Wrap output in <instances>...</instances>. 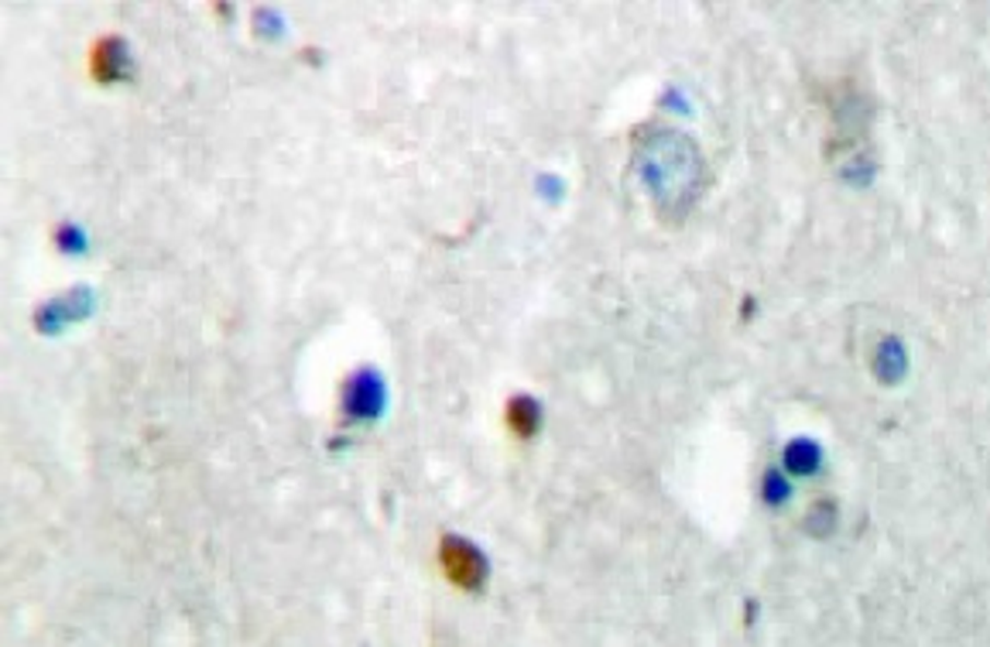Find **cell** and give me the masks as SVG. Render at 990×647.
<instances>
[{"label":"cell","instance_id":"cell-1","mask_svg":"<svg viewBox=\"0 0 990 647\" xmlns=\"http://www.w3.org/2000/svg\"><path fill=\"white\" fill-rule=\"evenodd\" d=\"M634 172L655 213L665 220L690 216L706 186V158L699 144L672 127H641L634 138Z\"/></svg>","mask_w":990,"mask_h":647},{"label":"cell","instance_id":"cell-2","mask_svg":"<svg viewBox=\"0 0 990 647\" xmlns=\"http://www.w3.org/2000/svg\"><path fill=\"white\" fill-rule=\"evenodd\" d=\"M439 568L443 576L463 592H484L491 583V558L476 541L463 534H443L439 538Z\"/></svg>","mask_w":990,"mask_h":647},{"label":"cell","instance_id":"cell-3","mask_svg":"<svg viewBox=\"0 0 990 647\" xmlns=\"http://www.w3.org/2000/svg\"><path fill=\"white\" fill-rule=\"evenodd\" d=\"M340 411H343V422H353V425L377 422L388 411V380H385V374H380L377 367L353 370L350 380L343 384Z\"/></svg>","mask_w":990,"mask_h":647},{"label":"cell","instance_id":"cell-4","mask_svg":"<svg viewBox=\"0 0 990 647\" xmlns=\"http://www.w3.org/2000/svg\"><path fill=\"white\" fill-rule=\"evenodd\" d=\"M90 75L96 86H120V83H131L138 75V66H134V51L127 45V38L120 35H104L96 38L93 48H90Z\"/></svg>","mask_w":990,"mask_h":647},{"label":"cell","instance_id":"cell-5","mask_svg":"<svg viewBox=\"0 0 990 647\" xmlns=\"http://www.w3.org/2000/svg\"><path fill=\"white\" fill-rule=\"evenodd\" d=\"M93 313V289H69L56 298H48L45 305L35 308V329L45 336H56L75 322H83Z\"/></svg>","mask_w":990,"mask_h":647},{"label":"cell","instance_id":"cell-6","mask_svg":"<svg viewBox=\"0 0 990 647\" xmlns=\"http://www.w3.org/2000/svg\"><path fill=\"white\" fill-rule=\"evenodd\" d=\"M908 346L898 340V336H884V340L874 346V356H871V370L881 384L887 387H898L905 377H908Z\"/></svg>","mask_w":990,"mask_h":647},{"label":"cell","instance_id":"cell-7","mask_svg":"<svg viewBox=\"0 0 990 647\" xmlns=\"http://www.w3.org/2000/svg\"><path fill=\"white\" fill-rule=\"evenodd\" d=\"M823 466H826V452L816 438H809V435L792 438L781 452V470L789 477H802V480L816 477V473H823Z\"/></svg>","mask_w":990,"mask_h":647},{"label":"cell","instance_id":"cell-8","mask_svg":"<svg viewBox=\"0 0 990 647\" xmlns=\"http://www.w3.org/2000/svg\"><path fill=\"white\" fill-rule=\"evenodd\" d=\"M542 422H545L542 401L531 398V395H515L504 408V425L511 428V435H518V438H535L542 432Z\"/></svg>","mask_w":990,"mask_h":647},{"label":"cell","instance_id":"cell-9","mask_svg":"<svg viewBox=\"0 0 990 647\" xmlns=\"http://www.w3.org/2000/svg\"><path fill=\"white\" fill-rule=\"evenodd\" d=\"M761 486H765V504L768 507H785L792 501V480L785 470H768Z\"/></svg>","mask_w":990,"mask_h":647},{"label":"cell","instance_id":"cell-10","mask_svg":"<svg viewBox=\"0 0 990 647\" xmlns=\"http://www.w3.org/2000/svg\"><path fill=\"white\" fill-rule=\"evenodd\" d=\"M56 247L69 257H80V254L90 250V237H86V230H80L75 223H59L56 226Z\"/></svg>","mask_w":990,"mask_h":647},{"label":"cell","instance_id":"cell-11","mask_svg":"<svg viewBox=\"0 0 990 647\" xmlns=\"http://www.w3.org/2000/svg\"><path fill=\"white\" fill-rule=\"evenodd\" d=\"M833 528H836V504L833 501H820L816 507L809 510V517H805V531L812 538H826Z\"/></svg>","mask_w":990,"mask_h":647},{"label":"cell","instance_id":"cell-12","mask_svg":"<svg viewBox=\"0 0 990 647\" xmlns=\"http://www.w3.org/2000/svg\"><path fill=\"white\" fill-rule=\"evenodd\" d=\"M258 32L268 38V42H274V38H282V17H274L271 11H258Z\"/></svg>","mask_w":990,"mask_h":647}]
</instances>
